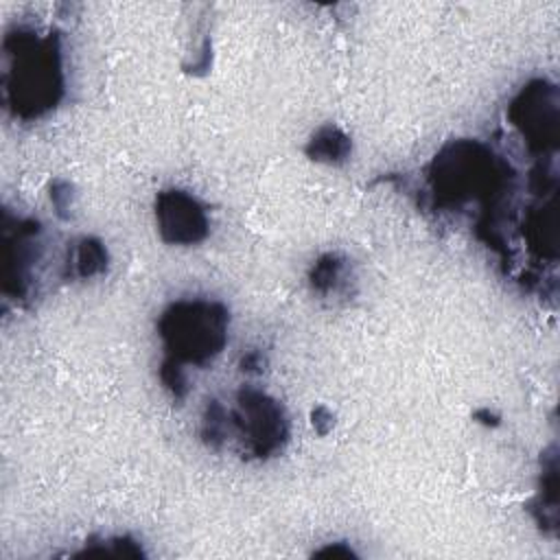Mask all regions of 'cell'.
Segmentation results:
<instances>
[{"mask_svg": "<svg viewBox=\"0 0 560 560\" xmlns=\"http://www.w3.org/2000/svg\"><path fill=\"white\" fill-rule=\"evenodd\" d=\"M15 50L9 52L13 59L11 70L13 83L7 90L13 94V107L22 116H39L50 109L61 94V59L55 39L35 37L33 33L20 31L15 37Z\"/></svg>", "mask_w": 560, "mask_h": 560, "instance_id": "6da1fadb", "label": "cell"}, {"mask_svg": "<svg viewBox=\"0 0 560 560\" xmlns=\"http://www.w3.org/2000/svg\"><path fill=\"white\" fill-rule=\"evenodd\" d=\"M173 363H206L221 352L228 339V311L208 300H182L160 319Z\"/></svg>", "mask_w": 560, "mask_h": 560, "instance_id": "7a4b0ae2", "label": "cell"}, {"mask_svg": "<svg viewBox=\"0 0 560 560\" xmlns=\"http://www.w3.org/2000/svg\"><path fill=\"white\" fill-rule=\"evenodd\" d=\"M234 424L258 457L280 451L287 440V418L282 407L258 389L243 387L238 392Z\"/></svg>", "mask_w": 560, "mask_h": 560, "instance_id": "3957f363", "label": "cell"}, {"mask_svg": "<svg viewBox=\"0 0 560 560\" xmlns=\"http://www.w3.org/2000/svg\"><path fill=\"white\" fill-rule=\"evenodd\" d=\"M160 234L173 245H192L208 234V214L203 206L188 192H160L155 203Z\"/></svg>", "mask_w": 560, "mask_h": 560, "instance_id": "277c9868", "label": "cell"}, {"mask_svg": "<svg viewBox=\"0 0 560 560\" xmlns=\"http://www.w3.org/2000/svg\"><path fill=\"white\" fill-rule=\"evenodd\" d=\"M308 155L324 162H341L350 151V140L335 127H324L308 142Z\"/></svg>", "mask_w": 560, "mask_h": 560, "instance_id": "5b68a950", "label": "cell"}, {"mask_svg": "<svg viewBox=\"0 0 560 560\" xmlns=\"http://www.w3.org/2000/svg\"><path fill=\"white\" fill-rule=\"evenodd\" d=\"M105 262H107L105 247L94 238H81L79 247L74 249V258H72L77 276H81V278L94 276L105 269Z\"/></svg>", "mask_w": 560, "mask_h": 560, "instance_id": "8992f818", "label": "cell"}]
</instances>
